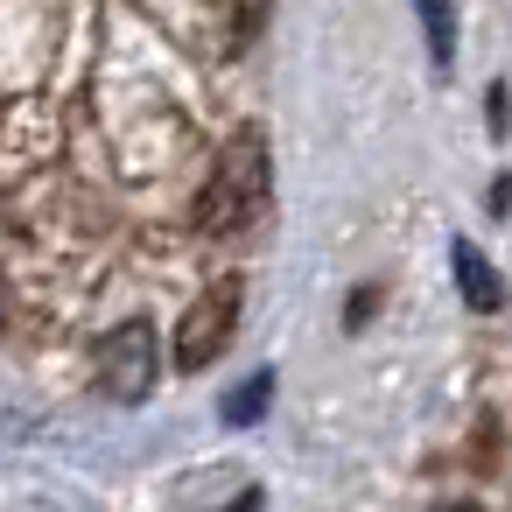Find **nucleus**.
Masks as SVG:
<instances>
[{
    "mask_svg": "<svg viewBox=\"0 0 512 512\" xmlns=\"http://www.w3.org/2000/svg\"><path fill=\"white\" fill-rule=\"evenodd\" d=\"M260 211H267V141L246 127L218 148V169L197 197V225L204 232H246Z\"/></svg>",
    "mask_w": 512,
    "mask_h": 512,
    "instance_id": "1",
    "label": "nucleus"
},
{
    "mask_svg": "<svg viewBox=\"0 0 512 512\" xmlns=\"http://www.w3.org/2000/svg\"><path fill=\"white\" fill-rule=\"evenodd\" d=\"M232 330H239V281H218V288H204L183 309V323H176V365L183 372H204L232 344Z\"/></svg>",
    "mask_w": 512,
    "mask_h": 512,
    "instance_id": "2",
    "label": "nucleus"
},
{
    "mask_svg": "<svg viewBox=\"0 0 512 512\" xmlns=\"http://www.w3.org/2000/svg\"><path fill=\"white\" fill-rule=\"evenodd\" d=\"M155 372H162V358H155V330H148V323H120V330L99 344V386H106L120 407L148 400V393H155Z\"/></svg>",
    "mask_w": 512,
    "mask_h": 512,
    "instance_id": "3",
    "label": "nucleus"
},
{
    "mask_svg": "<svg viewBox=\"0 0 512 512\" xmlns=\"http://www.w3.org/2000/svg\"><path fill=\"white\" fill-rule=\"evenodd\" d=\"M449 267H456V288H463V302H470V309H484V316H491V309H505V281H498V267H491L470 239H456V246H449Z\"/></svg>",
    "mask_w": 512,
    "mask_h": 512,
    "instance_id": "4",
    "label": "nucleus"
},
{
    "mask_svg": "<svg viewBox=\"0 0 512 512\" xmlns=\"http://www.w3.org/2000/svg\"><path fill=\"white\" fill-rule=\"evenodd\" d=\"M414 15H421V29H428V57L449 71V64H456V0H414Z\"/></svg>",
    "mask_w": 512,
    "mask_h": 512,
    "instance_id": "5",
    "label": "nucleus"
},
{
    "mask_svg": "<svg viewBox=\"0 0 512 512\" xmlns=\"http://www.w3.org/2000/svg\"><path fill=\"white\" fill-rule=\"evenodd\" d=\"M267 400H274V372H253L246 386H232V393H225V421H232V428H246V421H260V414H267Z\"/></svg>",
    "mask_w": 512,
    "mask_h": 512,
    "instance_id": "6",
    "label": "nucleus"
},
{
    "mask_svg": "<svg viewBox=\"0 0 512 512\" xmlns=\"http://www.w3.org/2000/svg\"><path fill=\"white\" fill-rule=\"evenodd\" d=\"M505 113H512V99H505V85H491V134H505Z\"/></svg>",
    "mask_w": 512,
    "mask_h": 512,
    "instance_id": "7",
    "label": "nucleus"
},
{
    "mask_svg": "<svg viewBox=\"0 0 512 512\" xmlns=\"http://www.w3.org/2000/svg\"><path fill=\"white\" fill-rule=\"evenodd\" d=\"M0 316H8V288H0Z\"/></svg>",
    "mask_w": 512,
    "mask_h": 512,
    "instance_id": "8",
    "label": "nucleus"
}]
</instances>
